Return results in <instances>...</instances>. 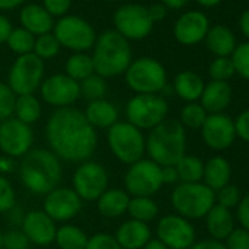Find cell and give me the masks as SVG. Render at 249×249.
<instances>
[{
	"label": "cell",
	"instance_id": "37",
	"mask_svg": "<svg viewBox=\"0 0 249 249\" xmlns=\"http://www.w3.org/2000/svg\"><path fill=\"white\" fill-rule=\"evenodd\" d=\"M207 116L208 114L201 104L188 103L180 111V123H182V126H186L191 129H198L204 124Z\"/></svg>",
	"mask_w": 249,
	"mask_h": 249
},
{
	"label": "cell",
	"instance_id": "40",
	"mask_svg": "<svg viewBox=\"0 0 249 249\" xmlns=\"http://www.w3.org/2000/svg\"><path fill=\"white\" fill-rule=\"evenodd\" d=\"M231 62L234 71L245 79L249 81V43H243L231 53Z\"/></svg>",
	"mask_w": 249,
	"mask_h": 249
},
{
	"label": "cell",
	"instance_id": "24",
	"mask_svg": "<svg viewBox=\"0 0 249 249\" xmlns=\"http://www.w3.org/2000/svg\"><path fill=\"white\" fill-rule=\"evenodd\" d=\"M84 114H85L88 123L94 129L95 128H111L119 119L116 106L104 98L91 101Z\"/></svg>",
	"mask_w": 249,
	"mask_h": 249
},
{
	"label": "cell",
	"instance_id": "26",
	"mask_svg": "<svg viewBox=\"0 0 249 249\" xmlns=\"http://www.w3.org/2000/svg\"><path fill=\"white\" fill-rule=\"evenodd\" d=\"M129 194L122 189H106L97 199L98 211L106 217H119L128 211Z\"/></svg>",
	"mask_w": 249,
	"mask_h": 249
},
{
	"label": "cell",
	"instance_id": "6",
	"mask_svg": "<svg viewBox=\"0 0 249 249\" xmlns=\"http://www.w3.org/2000/svg\"><path fill=\"white\" fill-rule=\"evenodd\" d=\"M215 202V192L204 183H180L172 192V205L183 218H201Z\"/></svg>",
	"mask_w": 249,
	"mask_h": 249
},
{
	"label": "cell",
	"instance_id": "34",
	"mask_svg": "<svg viewBox=\"0 0 249 249\" xmlns=\"http://www.w3.org/2000/svg\"><path fill=\"white\" fill-rule=\"evenodd\" d=\"M175 167L182 183H196L204 176V163L194 156H183Z\"/></svg>",
	"mask_w": 249,
	"mask_h": 249
},
{
	"label": "cell",
	"instance_id": "43",
	"mask_svg": "<svg viewBox=\"0 0 249 249\" xmlns=\"http://www.w3.org/2000/svg\"><path fill=\"white\" fill-rule=\"evenodd\" d=\"M15 207V191L11 182L0 175V213H8Z\"/></svg>",
	"mask_w": 249,
	"mask_h": 249
},
{
	"label": "cell",
	"instance_id": "28",
	"mask_svg": "<svg viewBox=\"0 0 249 249\" xmlns=\"http://www.w3.org/2000/svg\"><path fill=\"white\" fill-rule=\"evenodd\" d=\"M205 38H207V47L217 57H229L236 49L234 36L224 25H215L210 28Z\"/></svg>",
	"mask_w": 249,
	"mask_h": 249
},
{
	"label": "cell",
	"instance_id": "14",
	"mask_svg": "<svg viewBox=\"0 0 249 249\" xmlns=\"http://www.w3.org/2000/svg\"><path fill=\"white\" fill-rule=\"evenodd\" d=\"M106 169L95 161H84L73 175V191L81 199L94 201L107 189Z\"/></svg>",
	"mask_w": 249,
	"mask_h": 249
},
{
	"label": "cell",
	"instance_id": "3",
	"mask_svg": "<svg viewBox=\"0 0 249 249\" xmlns=\"http://www.w3.org/2000/svg\"><path fill=\"white\" fill-rule=\"evenodd\" d=\"M91 57L97 75L113 78L124 73L132 63V49L129 41L117 31L107 30L97 37Z\"/></svg>",
	"mask_w": 249,
	"mask_h": 249
},
{
	"label": "cell",
	"instance_id": "44",
	"mask_svg": "<svg viewBox=\"0 0 249 249\" xmlns=\"http://www.w3.org/2000/svg\"><path fill=\"white\" fill-rule=\"evenodd\" d=\"M30 240L25 233L19 229L9 230L3 234V248L5 249H28Z\"/></svg>",
	"mask_w": 249,
	"mask_h": 249
},
{
	"label": "cell",
	"instance_id": "25",
	"mask_svg": "<svg viewBox=\"0 0 249 249\" xmlns=\"http://www.w3.org/2000/svg\"><path fill=\"white\" fill-rule=\"evenodd\" d=\"M205 217H207V230L215 240H224L234 229L233 215L230 210L218 204L217 205L214 204Z\"/></svg>",
	"mask_w": 249,
	"mask_h": 249
},
{
	"label": "cell",
	"instance_id": "13",
	"mask_svg": "<svg viewBox=\"0 0 249 249\" xmlns=\"http://www.w3.org/2000/svg\"><path fill=\"white\" fill-rule=\"evenodd\" d=\"M33 141L30 124L12 117L0 123V150L9 157H24L31 150Z\"/></svg>",
	"mask_w": 249,
	"mask_h": 249
},
{
	"label": "cell",
	"instance_id": "51",
	"mask_svg": "<svg viewBox=\"0 0 249 249\" xmlns=\"http://www.w3.org/2000/svg\"><path fill=\"white\" fill-rule=\"evenodd\" d=\"M12 30L14 28H12L11 21L5 15L0 14V44L6 43V40H8V37H9V34H11Z\"/></svg>",
	"mask_w": 249,
	"mask_h": 249
},
{
	"label": "cell",
	"instance_id": "45",
	"mask_svg": "<svg viewBox=\"0 0 249 249\" xmlns=\"http://www.w3.org/2000/svg\"><path fill=\"white\" fill-rule=\"evenodd\" d=\"M85 249H122L116 237L108 233H97L88 239Z\"/></svg>",
	"mask_w": 249,
	"mask_h": 249
},
{
	"label": "cell",
	"instance_id": "48",
	"mask_svg": "<svg viewBox=\"0 0 249 249\" xmlns=\"http://www.w3.org/2000/svg\"><path fill=\"white\" fill-rule=\"evenodd\" d=\"M233 123L236 137H239L245 142H249V108L242 111Z\"/></svg>",
	"mask_w": 249,
	"mask_h": 249
},
{
	"label": "cell",
	"instance_id": "4",
	"mask_svg": "<svg viewBox=\"0 0 249 249\" xmlns=\"http://www.w3.org/2000/svg\"><path fill=\"white\" fill-rule=\"evenodd\" d=\"M145 150L150 160L160 167L176 166L186 150V134L182 123L167 119L161 122L151 129L145 141Z\"/></svg>",
	"mask_w": 249,
	"mask_h": 249
},
{
	"label": "cell",
	"instance_id": "53",
	"mask_svg": "<svg viewBox=\"0 0 249 249\" xmlns=\"http://www.w3.org/2000/svg\"><path fill=\"white\" fill-rule=\"evenodd\" d=\"M24 218H25V214H24V211H22L21 207H17L15 205L11 211H8V220L14 226H22Z\"/></svg>",
	"mask_w": 249,
	"mask_h": 249
},
{
	"label": "cell",
	"instance_id": "47",
	"mask_svg": "<svg viewBox=\"0 0 249 249\" xmlns=\"http://www.w3.org/2000/svg\"><path fill=\"white\" fill-rule=\"evenodd\" d=\"M72 0H43V8L54 18V17H66Z\"/></svg>",
	"mask_w": 249,
	"mask_h": 249
},
{
	"label": "cell",
	"instance_id": "57",
	"mask_svg": "<svg viewBox=\"0 0 249 249\" xmlns=\"http://www.w3.org/2000/svg\"><path fill=\"white\" fill-rule=\"evenodd\" d=\"M240 30L245 34V37L249 40V9L245 11L240 17Z\"/></svg>",
	"mask_w": 249,
	"mask_h": 249
},
{
	"label": "cell",
	"instance_id": "18",
	"mask_svg": "<svg viewBox=\"0 0 249 249\" xmlns=\"http://www.w3.org/2000/svg\"><path fill=\"white\" fill-rule=\"evenodd\" d=\"M82 207V199L73 189L56 188L44 199V213L53 221H68L73 218Z\"/></svg>",
	"mask_w": 249,
	"mask_h": 249
},
{
	"label": "cell",
	"instance_id": "41",
	"mask_svg": "<svg viewBox=\"0 0 249 249\" xmlns=\"http://www.w3.org/2000/svg\"><path fill=\"white\" fill-rule=\"evenodd\" d=\"M15 100L17 95L12 92V89L6 84L0 82V123L14 114Z\"/></svg>",
	"mask_w": 249,
	"mask_h": 249
},
{
	"label": "cell",
	"instance_id": "20",
	"mask_svg": "<svg viewBox=\"0 0 249 249\" xmlns=\"http://www.w3.org/2000/svg\"><path fill=\"white\" fill-rule=\"evenodd\" d=\"M22 231L28 237L30 242L38 245V246H46L54 242L56 237V224L54 221L40 210H33L30 211L22 223Z\"/></svg>",
	"mask_w": 249,
	"mask_h": 249
},
{
	"label": "cell",
	"instance_id": "36",
	"mask_svg": "<svg viewBox=\"0 0 249 249\" xmlns=\"http://www.w3.org/2000/svg\"><path fill=\"white\" fill-rule=\"evenodd\" d=\"M107 89L108 88H107V84H106L104 78H101L97 73H92L91 76H88L87 79L79 82L81 95H84L89 101L103 100L104 95L107 94Z\"/></svg>",
	"mask_w": 249,
	"mask_h": 249
},
{
	"label": "cell",
	"instance_id": "54",
	"mask_svg": "<svg viewBox=\"0 0 249 249\" xmlns=\"http://www.w3.org/2000/svg\"><path fill=\"white\" fill-rule=\"evenodd\" d=\"M161 179L163 183H175L179 180V175L175 166H167V167H161Z\"/></svg>",
	"mask_w": 249,
	"mask_h": 249
},
{
	"label": "cell",
	"instance_id": "32",
	"mask_svg": "<svg viewBox=\"0 0 249 249\" xmlns=\"http://www.w3.org/2000/svg\"><path fill=\"white\" fill-rule=\"evenodd\" d=\"M14 113L17 114V119L31 124L34 122H37L41 116V106L40 101L37 100V97H34V94L30 95H18L15 100V110Z\"/></svg>",
	"mask_w": 249,
	"mask_h": 249
},
{
	"label": "cell",
	"instance_id": "46",
	"mask_svg": "<svg viewBox=\"0 0 249 249\" xmlns=\"http://www.w3.org/2000/svg\"><path fill=\"white\" fill-rule=\"evenodd\" d=\"M226 249H249V231L243 227L233 229L226 237Z\"/></svg>",
	"mask_w": 249,
	"mask_h": 249
},
{
	"label": "cell",
	"instance_id": "9",
	"mask_svg": "<svg viewBox=\"0 0 249 249\" xmlns=\"http://www.w3.org/2000/svg\"><path fill=\"white\" fill-rule=\"evenodd\" d=\"M53 36L60 47H66L75 53H84L94 47L97 34L92 25L81 17H62L53 27Z\"/></svg>",
	"mask_w": 249,
	"mask_h": 249
},
{
	"label": "cell",
	"instance_id": "1",
	"mask_svg": "<svg viewBox=\"0 0 249 249\" xmlns=\"http://www.w3.org/2000/svg\"><path fill=\"white\" fill-rule=\"evenodd\" d=\"M46 138L50 151L60 160L79 163L97 148V132L85 114L73 107L57 108L47 120Z\"/></svg>",
	"mask_w": 249,
	"mask_h": 249
},
{
	"label": "cell",
	"instance_id": "30",
	"mask_svg": "<svg viewBox=\"0 0 249 249\" xmlns=\"http://www.w3.org/2000/svg\"><path fill=\"white\" fill-rule=\"evenodd\" d=\"M65 71H66V75L76 82H81V81L87 79L88 76H91L92 73H95L92 57L85 54V53L72 54L66 60Z\"/></svg>",
	"mask_w": 249,
	"mask_h": 249
},
{
	"label": "cell",
	"instance_id": "50",
	"mask_svg": "<svg viewBox=\"0 0 249 249\" xmlns=\"http://www.w3.org/2000/svg\"><path fill=\"white\" fill-rule=\"evenodd\" d=\"M147 9H148V15L153 22H159V21L164 19L167 15V8L163 3H154L151 6H147Z\"/></svg>",
	"mask_w": 249,
	"mask_h": 249
},
{
	"label": "cell",
	"instance_id": "8",
	"mask_svg": "<svg viewBox=\"0 0 249 249\" xmlns=\"http://www.w3.org/2000/svg\"><path fill=\"white\" fill-rule=\"evenodd\" d=\"M167 113V101L157 94H137L126 104L128 122L140 131L154 129L166 120Z\"/></svg>",
	"mask_w": 249,
	"mask_h": 249
},
{
	"label": "cell",
	"instance_id": "52",
	"mask_svg": "<svg viewBox=\"0 0 249 249\" xmlns=\"http://www.w3.org/2000/svg\"><path fill=\"white\" fill-rule=\"evenodd\" d=\"M189 249H226V246L215 239H208V240H201L194 243Z\"/></svg>",
	"mask_w": 249,
	"mask_h": 249
},
{
	"label": "cell",
	"instance_id": "21",
	"mask_svg": "<svg viewBox=\"0 0 249 249\" xmlns=\"http://www.w3.org/2000/svg\"><path fill=\"white\" fill-rule=\"evenodd\" d=\"M19 21L24 30L31 33L34 37H40L53 31L54 19L53 17L43 8V5L30 3L21 9Z\"/></svg>",
	"mask_w": 249,
	"mask_h": 249
},
{
	"label": "cell",
	"instance_id": "39",
	"mask_svg": "<svg viewBox=\"0 0 249 249\" xmlns=\"http://www.w3.org/2000/svg\"><path fill=\"white\" fill-rule=\"evenodd\" d=\"M234 73L236 71H234L233 62L229 57H217L210 65V76L213 81L227 82V79H230Z\"/></svg>",
	"mask_w": 249,
	"mask_h": 249
},
{
	"label": "cell",
	"instance_id": "56",
	"mask_svg": "<svg viewBox=\"0 0 249 249\" xmlns=\"http://www.w3.org/2000/svg\"><path fill=\"white\" fill-rule=\"evenodd\" d=\"M25 0H0V11H11L21 6Z\"/></svg>",
	"mask_w": 249,
	"mask_h": 249
},
{
	"label": "cell",
	"instance_id": "12",
	"mask_svg": "<svg viewBox=\"0 0 249 249\" xmlns=\"http://www.w3.org/2000/svg\"><path fill=\"white\" fill-rule=\"evenodd\" d=\"M163 186L161 167L151 160H138L131 164L124 175V188L132 196H148L157 194Z\"/></svg>",
	"mask_w": 249,
	"mask_h": 249
},
{
	"label": "cell",
	"instance_id": "33",
	"mask_svg": "<svg viewBox=\"0 0 249 249\" xmlns=\"http://www.w3.org/2000/svg\"><path fill=\"white\" fill-rule=\"evenodd\" d=\"M128 213L131 214L132 220L148 223V221H151V220H154L157 217L159 207L148 196H134L129 201Z\"/></svg>",
	"mask_w": 249,
	"mask_h": 249
},
{
	"label": "cell",
	"instance_id": "55",
	"mask_svg": "<svg viewBox=\"0 0 249 249\" xmlns=\"http://www.w3.org/2000/svg\"><path fill=\"white\" fill-rule=\"evenodd\" d=\"M15 169V164L11 159L8 157H0V175H5V173H11Z\"/></svg>",
	"mask_w": 249,
	"mask_h": 249
},
{
	"label": "cell",
	"instance_id": "58",
	"mask_svg": "<svg viewBox=\"0 0 249 249\" xmlns=\"http://www.w3.org/2000/svg\"><path fill=\"white\" fill-rule=\"evenodd\" d=\"M189 0H161V3L166 6V8H170V9H180L183 8Z\"/></svg>",
	"mask_w": 249,
	"mask_h": 249
},
{
	"label": "cell",
	"instance_id": "27",
	"mask_svg": "<svg viewBox=\"0 0 249 249\" xmlns=\"http://www.w3.org/2000/svg\"><path fill=\"white\" fill-rule=\"evenodd\" d=\"M230 175H231L230 164L223 157H213L211 160H208L207 164H204V176H202L205 182L204 185L214 192L229 185Z\"/></svg>",
	"mask_w": 249,
	"mask_h": 249
},
{
	"label": "cell",
	"instance_id": "23",
	"mask_svg": "<svg viewBox=\"0 0 249 249\" xmlns=\"http://www.w3.org/2000/svg\"><path fill=\"white\" fill-rule=\"evenodd\" d=\"M231 101V88L227 82L221 81H211L204 87L202 95H201V106L205 108V111L221 113Z\"/></svg>",
	"mask_w": 249,
	"mask_h": 249
},
{
	"label": "cell",
	"instance_id": "38",
	"mask_svg": "<svg viewBox=\"0 0 249 249\" xmlns=\"http://www.w3.org/2000/svg\"><path fill=\"white\" fill-rule=\"evenodd\" d=\"M59 50H60V44L52 33L36 37V44H34L33 53L36 56H38L41 60L56 57L59 54Z\"/></svg>",
	"mask_w": 249,
	"mask_h": 249
},
{
	"label": "cell",
	"instance_id": "7",
	"mask_svg": "<svg viewBox=\"0 0 249 249\" xmlns=\"http://www.w3.org/2000/svg\"><path fill=\"white\" fill-rule=\"evenodd\" d=\"M124 81L137 94H157L167 85V75L163 65L153 57L132 60L124 72Z\"/></svg>",
	"mask_w": 249,
	"mask_h": 249
},
{
	"label": "cell",
	"instance_id": "11",
	"mask_svg": "<svg viewBox=\"0 0 249 249\" xmlns=\"http://www.w3.org/2000/svg\"><path fill=\"white\" fill-rule=\"evenodd\" d=\"M114 31H117L123 38L142 40L153 31L154 22L148 15V9L140 3H129L120 6L113 15Z\"/></svg>",
	"mask_w": 249,
	"mask_h": 249
},
{
	"label": "cell",
	"instance_id": "49",
	"mask_svg": "<svg viewBox=\"0 0 249 249\" xmlns=\"http://www.w3.org/2000/svg\"><path fill=\"white\" fill-rule=\"evenodd\" d=\"M237 220L242 227L249 231V194L245 195L237 204Z\"/></svg>",
	"mask_w": 249,
	"mask_h": 249
},
{
	"label": "cell",
	"instance_id": "42",
	"mask_svg": "<svg viewBox=\"0 0 249 249\" xmlns=\"http://www.w3.org/2000/svg\"><path fill=\"white\" fill-rule=\"evenodd\" d=\"M215 199L218 201V205L230 210V208H233V207H236L239 204V201H240V191L234 185H226L224 188L217 191Z\"/></svg>",
	"mask_w": 249,
	"mask_h": 249
},
{
	"label": "cell",
	"instance_id": "19",
	"mask_svg": "<svg viewBox=\"0 0 249 249\" xmlns=\"http://www.w3.org/2000/svg\"><path fill=\"white\" fill-rule=\"evenodd\" d=\"M210 30L208 19L202 12L189 11L183 14L175 24L173 34L183 46H194L202 41Z\"/></svg>",
	"mask_w": 249,
	"mask_h": 249
},
{
	"label": "cell",
	"instance_id": "5",
	"mask_svg": "<svg viewBox=\"0 0 249 249\" xmlns=\"http://www.w3.org/2000/svg\"><path fill=\"white\" fill-rule=\"evenodd\" d=\"M107 141L111 153L124 164H134L145 153V138L142 131L129 122H116L107 132Z\"/></svg>",
	"mask_w": 249,
	"mask_h": 249
},
{
	"label": "cell",
	"instance_id": "16",
	"mask_svg": "<svg viewBox=\"0 0 249 249\" xmlns=\"http://www.w3.org/2000/svg\"><path fill=\"white\" fill-rule=\"evenodd\" d=\"M40 89L43 100L59 108L69 107L81 95L79 82L73 81L66 73H56L49 76L41 82Z\"/></svg>",
	"mask_w": 249,
	"mask_h": 249
},
{
	"label": "cell",
	"instance_id": "59",
	"mask_svg": "<svg viewBox=\"0 0 249 249\" xmlns=\"http://www.w3.org/2000/svg\"><path fill=\"white\" fill-rule=\"evenodd\" d=\"M142 249H169V248L159 239H151Z\"/></svg>",
	"mask_w": 249,
	"mask_h": 249
},
{
	"label": "cell",
	"instance_id": "35",
	"mask_svg": "<svg viewBox=\"0 0 249 249\" xmlns=\"http://www.w3.org/2000/svg\"><path fill=\"white\" fill-rule=\"evenodd\" d=\"M6 44L14 53L22 56V54L33 53L34 44H36V37L31 33H28L27 30H24L22 27L14 28L6 40Z\"/></svg>",
	"mask_w": 249,
	"mask_h": 249
},
{
	"label": "cell",
	"instance_id": "61",
	"mask_svg": "<svg viewBox=\"0 0 249 249\" xmlns=\"http://www.w3.org/2000/svg\"><path fill=\"white\" fill-rule=\"evenodd\" d=\"M3 248V234H2V231H0V249Z\"/></svg>",
	"mask_w": 249,
	"mask_h": 249
},
{
	"label": "cell",
	"instance_id": "60",
	"mask_svg": "<svg viewBox=\"0 0 249 249\" xmlns=\"http://www.w3.org/2000/svg\"><path fill=\"white\" fill-rule=\"evenodd\" d=\"M196 2H198L199 5L205 6V8H213V6L218 5V3L221 2V0H196Z\"/></svg>",
	"mask_w": 249,
	"mask_h": 249
},
{
	"label": "cell",
	"instance_id": "17",
	"mask_svg": "<svg viewBox=\"0 0 249 249\" xmlns=\"http://www.w3.org/2000/svg\"><path fill=\"white\" fill-rule=\"evenodd\" d=\"M201 135L204 142L213 150L229 148L236 137L233 120L223 113H214L207 116L201 126Z\"/></svg>",
	"mask_w": 249,
	"mask_h": 249
},
{
	"label": "cell",
	"instance_id": "10",
	"mask_svg": "<svg viewBox=\"0 0 249 249\" xmlns=\"http://www.w3.org/2000/svg\"><path fill=\"white\" fill-rule=\"evenodd\" d=\"M44 76V60H41L34 53L18 56L14 62L9 76L8 87L15 95H30L34 94Z\"/></svg>",
	"mask_w": 249,
	"mask_h": 249
},
{
	"label": "cell",
	"instance_id": "15",
	"mask_svg": "<svg viewBox=\"0 0 249 249\" xmlns=\"http://www.w3.org/2000/svg\"><path fill=\"white\" fill-rule=\"evenodd\" d=\"M159 240L169 249H189L195 243L194 226L180 215H166L157 224Z\"/></svg>",
	"mask_w": 249,
	"mask_h": 249
},
{
	"label": "cell",
	"instance_id": "22",
	"mask_svg": "<svg viewBox=\"0 0 249 249\" xmlns=\"http://www.w3.org/2000/svg\"><path fill=\"white\" fill-rule=\"evenodd\" d=\"M114 237L122 249H142L151 240V230L147 223L129 220L120 224Z\"/></svg>",
	"mask_w": 249,
	"mask_h": 249
},
{
	"label": "cell",
	"instance_id": "29",
	"mask_svg": "<svg viewBox=\"0 0 249 249\" xmlns=\"http://www.w3.org/2000/svg\"><path fill=\"white\" fill-rule=\"evenodd\" d=\"M204 87V81L199 75L191 71H183L175 78L173 89L182 100L195 103L198 98H201Z\"/></svg>",
	"mask_w": 249,
	"mask_h": 249
},
{
	"label": "cell",
	"instance_id": "2",
	"mask_svg": "<svg viewBox=\"0 0 249 249\" xmlns=\"http://www.w3.org/2000/svg\"><path fill=\"white\" fill-rule=\"evenodd\" d=\"M60 160L44 148L30 150L21 163L19 175L24 186L37 195H47L62 180Z\"/></svg>",
	"mask_w": 249,
	"mask_h": 249
},
{
	"label": "cell",
	"instance_id": "31",
	"mask_svg": "<svg viewBox=\"0 0 249 249\" xmlns=\"http://www.w3.org/2000/svg\"><path fill=\"white\" fill-rule=\"evenodd\" d=\"M54 240L60 249H85L88 237L82 229L66 224L57 229Z\"/></svg>",
	"mask_w": 249,
	"mask_h": 249
}]
</instances>
